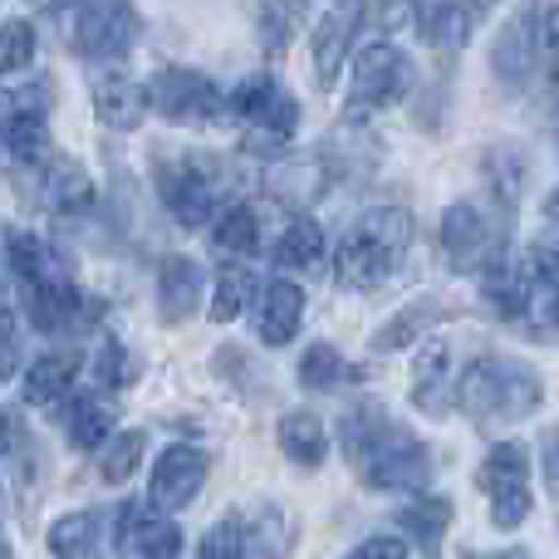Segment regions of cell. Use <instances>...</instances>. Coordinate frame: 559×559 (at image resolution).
<instances>
[{
  "instance_id": "30bf717a",
  "label": "cell",
  "mask_w": 559,
  "mask_h": 559,
  "mask_svg": "<svg viewBox=\"0 0 559 559\" xmlns=\"http://www.w3.org/2000/svg\"><path fill=\"white\" fill-rule=\"evenodd\" d=\"M413 88V64L393 39H368L354 55V84H348V104L344 118H368L378 108L397 104Z\"/></svg>"
},
{
  "instance_id": "7402d4cb",
  "label": "cell",
  "mask_w": 559,
  "mask_h": 559,
  "mask_svg": "<svg viewBox=\"0 0 559 559\" xmlns=\"http://www.w3.org/2000/svg\"><path fill=\"white\" fill-rule=\"evenodd\" d=\"M74 378H79V354L74 348H59V354H45L25 368V403L39 407V413H55L69 393H74Z\"/></svg>"
},
{
  "instance_id": "2e32d148",
  "label": "cell",
  "mask_w": 559,
  "mask_h": 559,
  "mask_svg": "<svg viewBox=\"0 0 559 559\" xmlns=\"http://www.w3.org/2000/svg\"><path fill=\"white\" fill-rule=\"evenodd\" d=\"M114 550L118 555H153V559L182 555V525L173 521V511H163V506H153V501H128L114 525Z\"/></svg>"
},
{
  "instance_id": "ac0fdd59",
  "label": "cell",
  "mask_w": 559,
  "mask_h": 559,
  "mask_svg": "<svg viewBox=\"0 0 559 559\" xmlns=\"http://www.w3.org/2000/svg\"><path fill=\"white\" fill-rule=\"evenodd\" d=\"M202 289H206V275L192 255H167L163 271H157V314L167 324H187L202 309Z\"/></svg>"
},
{
  "instance_id": "f35d334b",
  "label": "cell",
  "mask_w": 559,
  "mask_h": 559,
  "mask_svg": "<svg viewBox=\"0 0 559 559\" xmlns=\"http://www.w3.org/2000/svg\"><path fill=\"white\" fill-rule=\"evenodd\" d=\"M20 373V314L10 309L5 289H0V378Z\"/></svg>"
},
{
  "instance_id": "44dd1931",
  "label": "cell",
  "mask_w": 559,
  "mask_h": 559,
  "mask_svg": "<svg viewBox=\"0 0 559 559\" xmlns=\"http://www.w3.org/2000/svg\"><path fill=\"white\" fill-rule=\"evenodd\" d=\"M354 29H358V0L334 5L314 25V79L324 88H334L338 69H344V55H348V45H354Z\"/></svg>"
},
{
  "instance_id": "484cf974",
  "label": "cell",
  "mask_w": 559,
  "mask_h": 559,
  "mask_svg": "<svg viewBox=\"0 0 559 559\" xmlns=\"http://www.w3.org/2000/svg\"><path fill=\"white\" fill-rule=\"evenodd\" d=\"M397 525L407 531V540L432 555V550H442V535H447V525H452V501H447V496L413 491V501L397 511Z\"/></svg>"
},
{
  "instance_id": "7c38bea8",
  "label": "cell",
  "mask_w": 559,
  "mask_h": 559,
  "mask_svg": "<svg viewBox=\"0 0 559 559\" xmlns=\"http://www.w3.org/2000/svg\"><path fill=\"white\" fill-rule=\"evenodd\" d=\"M476 486L486 491V501H491V521L501 525V531L525 525V515H531V506H535V496H531V452H525L521 442H496L491 452H486L481 472H476Z\"/></svg>"
},
{
  "instance_id": "277c9868",
  "label": "cell",
  "mask_w": 559,
  "mask_h": 559,
  "mask_svg": "<svg viewBox=\"0 0 559 559\" xmlns=\"http://www.w3.org/2000/svg\"><path fill=\"white\" fill-rule=\"evenodd\" d=\"M511 197L501 192H476L462 197L442 212V255L456 275H481L486 265H496L511 251Z\"/></svg>"
},
{
  "instance_id": "e575fe53",
  "label": "cell",
  "mask_w": 559,
  "mask_h": 559,
  "mask_svg": "<svg viewBox=\"0 0 559 559\" xmlns=\"http://www.w3.org/2000/svg\"><path fill=\"white\" fill-rule=\"evenodd\" d=\"M35 59V25L29 20H10L0 25V74H20Z\"/></svg>"
},
{
  "instance_id": "8fae6325",
  "label": "cell",
  "mask_w": 559,
  "mask_h": 559,
  "mask_svg": "<svg viewBox=\"0 0 559 559\" xmlns=\"http://www.w3.org/2000/svg\"><path fill=\"white\" fill-rule=\"evenodd\" d=\"M147 104L177 128H206L226 114V94L216 88V79H206L202 69L187 64H163L147 84Z\"/></svg>"
},
{
  "instance_id": "d590c367",
  "label": "cell",
  "mask_w": 559,
  "mask_h": 559,
  "mask_svg": "<svg viewBox=\"0 0 559 559\" xmlns=\"http://www.w3.org/2000/svg\"><path fill=\"white\" fill-rule=\"evenodd\" d=\"M246 295H251V275L246 271H222L216 275V295H212V319L216 324H231L241 314Z\"/></svg>"
},
{
  "instance_id": "4316f807",
  "label": "cell",
  "mask_w": 559,
  "mask_h": 559,
  "mask_svg": "<svg viewBox=\"0 0 559 559\" xmlns=\"http://www.w3.org/2000/svg\"><path fill=\"white\" fill-rule=\"evenodd\" d=\"M324 255H329V241L314 216H295V222L285 226V236L275 241L280 271H314V265H324Z\"/></svg>"
},
{
  "instance_id": "4dcf8cb0",
  "label": "cell",
  "mask_w": 559,
  "mask_h": 559,
  "mask_svg": "<svg viewBox=\"0 0 559 559\" xmlns=\"http://www.w3.org/2000/svg\"><path fill=\"white\" fill-rule=\"evenodd\" d=\"M49 550H55V555H79V559L98 555V550H104V521H98L94 511L59 515V521L49 525Z\"/></svg>"
},
{
  "instance_id": "8992f818",
  "label": "cell",
  "mask_w": 559,
  "mask_h": 559,
  "mask_svg": "<svg viewBox=\"0 0 559 559\" xmlns=\"http://www.w3.org/2000/svg\"><path fill=\"white\" fill-rule=\"evenodd\" d=\"M407 246H413V216L403 206H373L334 246V271L348 289H373L393 280Z\"/></svg>"
},
{
  "instance_id": "ba28073f",
  "label": "cell",
  "mask_w": 559,
  "mask_h": 559,
  "mask_svg": "<svg viewBox=\"0 0 559 559\" xmlns=\"http://www.w3.org/2000/svg\"><path fill=\"white\" fill-rule=\"evenodd\" d=\"M226 114L246 128V153L255 157H285L299 128V98L271 74H246L241 84L226 94Z\"/></svg>"
},
{
  "instance_id": "3957f363",
  "label": "cell",
  "mask_w": 559,
  "mask_h": 559,
  "mask_svg": "<svg viewBox=\"0 0 559 559\" xmlns=\"http://www.w3.org/2000/svg\"><path fill=\"white\" fill-rule=\"evenodd\" d=\"M540 397H545L540 373L531 364H521V358L481 354L456 378V407L481 427L521 423V417H531L540 407Z\"/></svg>"
},
{
  "instance_id": "9a60e30c",
  "label": "cell",
  "mask_w": 559,
  "mask_h": 559,
  "mask_svg": "<svg viewBox=\"0 0 559 559\" xmlns=\"http://www.w3.org/2000/svg\"><path fill=\"white\" fill-rule=\"evenodd\" d=\"M206 476H212V452H202V447H192V442H177V447H167V452L157 456L147 501L177 515V511H187V506L202 496Z\"/></svg>"
},
{
  "instance_id": "b9f144b4",
  "label": "cell",
  "mask_w": 559,
  "mask_h": 559,
  "mask_svg": "<svg viewBox=\"0 0 559 559\" xmlns=\"http://www.w3.org/2000/svg\"><path fill=\"white\" fill-rule=\"evenodd\" d=\"M545 472H550V481H555V491H559V427L545 437Z\"/></svg>"
},
{
  "instance_id": "74e56055",
  "label": "cell",
  "mask_w": 559,
  "mask_h": 559,
  "mask_svg": "<svg viewBox=\"0 0 559 559\" xmlns=\"http://www.w3.org/2000/svg\"><path fill=\"white\" fill-rule=\"evenodd\" d=\"M216 368H222V378H231V383H241V393H255V388H261V393H271V378L261 373V368H255V373H246V368H251V358H246V348H216Z\"/></svg>"
},
{
  "instance_id": "7bdbcfd3",
  "label": "cell",
  "mask_w": 559,
  "mask_h": 559,
  "mask_svg": "<svg viewBox=\"0 0 559 559\" xmlns=\"http://www.w3.org/2000/svg\"><path fill=\"white\" fill-rule=\"evenodd\" d=\"M10 118H15V94H10V88H0V138H5Z\"/></svg>"
},
{
  "instance_id": "6da1fadb",
  "label": "cell",
  "mask_w": 559,
  "mask_h": 559,
  "mask_svg": "<svg viewBox=\"0 0 559 559\" xmlns=\"http://www.w3.org/2000/svg\"><path fill=\"white\" fill-rule=\"evenodd\" d=\"M338 447L368 491H423L432 481L427 442L407 432L403 423H393L378 403H354L338 417Z\"/></svg>"
},
{
  "instance_id": "60d3db41",
  "label": "cell",
  "mask_w": 559,
  "mask_h": 559,
  "mask_svg": "<svg viewBox=\"0 0 559 559\" xmlns=\"http://www.w3.org/2000/svg\"><path fill=\"white\" fill-rule=\"evenodd\" d=\"M545 55L559 59V5H545Z\"/></svg>"
},
{
  "instance_id": "9c48e42d",
  "label": "cell",
  "mask_w": 559,
  "mask_h": 559,
  "mask_svg": "<svg viewBox=\"0 0 559 559\" xmlns=\"http://www.w3.org/2000/svg\"><path fill=\"white\" fill-rule=\"evenodd\" d=\"M285 550H289V525L275 501L231 506L202 540L206 559H251V555H285Z\"/></svg>"
},
{
  "instance_id": "ee69618b",
  "label": "cell",
  "mask_w": 559,
  "mask_h": 559,
  "mask_svg": "<svg viewBox=\"0 0 559 559\" xmlns=\"http://www.w3.org/2000/svg\"><path fill=\"white\" fill-rule=\"evenodd\" d=\"M545 212H550V222L559 226V187H555V192H550V202H545Z\"/></svg>"
},
{
  "instance_id": "bcb514c9",
  "label": "cell",
  "mask_w": 559,
  "mask_h": 559,
  "mask_svg": "<svg viewBox=\"0 0 559 559\" xmlns=\"http://www.w3.org/2000/svg\"><path fill=\"white\" fill-rule=\"evenodd\" d=\"M0 555H10V540H5V535H0Z\"/></svg>"
},
{
  "instance_id": "603a6c76",
  "label": "cell",
  "mask_w": 559,
  "mask_h": 559,
  "mask_svg": "<svg viewBox=\"0 0 559 559\" xmlns=\"http://www.w3.org/2000/svg\"><path fill=\"white\" fill-rule=\"evenodd\" d=\"M299 319H305V289L295 280H271L261 289V305H255V324H261V338L271 348H285L295 338Z\"/></svg>"
},
{
  "instance_id": "52a82bcc",
  "label": "cell",
  "mask_w": 559,
  "mask_h": 559,
  "mask_svg": "<svg viewBox=\"0 0 559 559\" xmlns=\"http://www.w3.org/2000/svg\"><path fill=\"white\" fill-rule=\"evenodd\" d=\"M55 25L69 55L88 64H118L143 35V15L133 0H64Z\"/></svg>"
},
{
  "instance_id": "d4e9b609",
  "label": "cell",
  "mask_w": 559,
  "mask_h": 559,
  "mask_svg": "<svg viewBox=\"0 0 559 559\" xmlns=\"http://www.w3.org/2000/svg\"><path fill=\"white\" fill-rule=\"evenodd\" d=\"M280 452L289 456L295 466H319L329 456V432L309 407H295V413L280 417Z\"/></svg>"
},
{
  "instance_id": "e0dca14e",
  "label": "cell",
  "mask_w": 559,
  "mask_h": 559,
  "mask_svg": "<svg viewBox=\"0 0 559 559\" xmlns=\"http://www.w3.org/2000/svg\"><path fill=\"white\" fill-rule=\"evenodd\" d=\"M413 403L427 417H447L456 407V378H452V344L432 338L413 358Z\"/></svg>"
},
{
  "instance_id": "ab89813d",
  "label": "cell",
  "mask_w": 559,
  "mask_h": 559,
  "mask_svg": "<svg viewBox=\"0 0 559 559\" xmlns=\"http://www.w3.org/2000/svg\"><path fill=\"white\" fill-rule=\"evenodd\" d=\"M413 550V540H397V535H368L364 545H354L358 559H373V555H407Z\"/></svg>"
},
{
  "instance_id": "7a4b0ae2",
  "label": "cell",
  "mask_w": 559,
  "mask_h": 559,
  "mask_svg": "<svg viewBox=\"0 0 559 559\" xmlns=\"http://www.w3.org/2000/svg\"><path fill=\"white\" fill-rule=\"evenodd\" d=\"M5 265L25 299V319L39 334H69L94 319V299L79 289L74 265L35 231H5Z\"/></svg>"
},
{
  "instance_id": "f1b7e54d",
  "label": "cell",
  "mask_w": 559,
  "mask_h": 559,
  "mask_svg": "<svg viewBox=\"0 0 559 559\" xmlns=\"http://www.w3.org/2000/svg\"><path fill=\"white\" fill-rule=\"evenodd\" d=\"M442 314H447V309L437 305V299H413V305L397 309V314L373 334V354H393V348H407L417 334H427V329H432Z\"/></svg>"
},
{
  "instance_id": "5bb4252c",
  "label": "cell",
  "mask_w": 559,
  "mask_h": 559,
  "mask_svg": "<svg viewBox=\"0 0 559 559\" xmlns=\"http://www.w3.org/2000/svg\"><path fill=\"white\" fill-rule=\"evenodd\" d=\"M491 5L496 0H413L407 25L417 29V39H423L432 55L456 59L466 49V39H472L476 20H481Z\"/></svg>"
},
{
  "instance_id": "836d02e7",
  "label": "cell",
  "mask_w": 559,
  "mask_h": 559,
  "mask_svg": "<svg viewBox=\"0 0 559 559\" xmlns=\"http://www.w3.org/2000/svg\"><path fill=\"white\" fill-rule=\"evenodd\" d=\"M94 378H98V388H108V393H118V388H128V383H138V364H133V354H128L123 344H118L114 334L98 344V358H94Z\"/></svg>"
},
{
  "instance_id": "cb8c5ba5",
  "label": "cell",
  "mask_w": 559,
  "mask_h": 559,
  "mask_svg": "<svg viewBox=\"0 0 559 559\" xmlns=\"http://www.w3.org/2000/svg\"><path fill=\"white\" fill-rule=\"evenodd\" d=\"M118 427V407L108 403L104 393H79V397H64V432L79 452H98V447L114 437Z\"/></svg>"
},
{
  "instance_id": "f6af8a7d",
  "label": "cell",
  "mask_w": 559,
  "mask_h": 559,
  "mask_svg": "<svg viewBox=\"0 0 559 559\" xmlns=\"http://www.w3.org/2000/svg\"><path fill=\"white\" fill-rule=\"evenodd\" d=\"M10 447V423H5V413H0V452Z\"/></svg>"
},
{
  "instance_id": "8d00e7d4",
  "label": "cell",
  "mask_w": 559,
  "mask_h": 559,
  "mask_svg": "<svg viewBox=\"0 0 559 559\" xmlns=\"http://www.w3.org/2000/svg\"><path fill=\"white\" fill-rule=\"evenodd\" d=\"M486 182H491V192L515 202V192H521V153H515V147H491V157H486Z\"/></svg>"
},
{
  "instance_id": "5b68a950",
  "label": "cell",
  "mask_w": 559,
  "mask_h": 559,
  "mask_svg": "<svg viewBox=\"0 0 559 559\" xmlns=\"http://www.w3.org/2000/svg\"><path fill=\"white\" fill-rule=\"evenodd\" d=\"M153 187L182 226H206L231 202V173L222 157L187 147H153Z\"/></svg>"
},
{
  "instance_id": "f546056e",
  "label": "cell",
  "mask_w": 559,
  "mask_h": 559,
  "mask_svg": "<svg viewBox=\"0 0 559 559\" xmlns=\"http://www.w3.org/2000/svg\"><path fill=\"white\" fill-rule=\"evenodd\" d=\"M212 246L226 255H251L261 246V216L246 202H226L212 222Z\"/></svg>"
},
{
  "instance_id": "4fadbf2b",
  "label": "cell",
  "mask_w": 559,
  "mask_h": 559,
  "mask_svg": "<svg viewBox=\"0 0 559 559\" xmlns=\"http://www.w3.org/2000/svg\"><path fill=\"white\" fill-rule=\"evenodd\" d=\"M545 5L550 0H531L525 10H515L511 20L501 25L491 45V74L501 79L506 88H525L535 79L545 59Z\"/></svg>"
},
{
  "instance_id": "ffe728a7",
  "label": "cell",
  "mask_w": 559,
  "mask_h": 559,
  "mask_svg": "<svg viewBox=\"0 0 559 559\" xmlns=\"http://www.w3.org/2000/svg\"><path fill=\"white\" fill-rule=\"evenodd\" d=\"M39 192H45L49 212H59V216L94 212V202H98L94 177L84 173V163H79V157H64V153L49 157L45 177H39Z\"/></svg>"
},
{
  "instance_id": "d6a6232c",
  "label": "cell",
  "mask_w": 559,
  "mask_h": 559,
  "mask_svg": "<svg viewBox=\"0 0 559 559\" xmlns=\"http://www.w3.org/2000/svg\"><path fill=\"white\" fill-rule=\"evenodd\" d=\"M143 447H147L143 432H118V437H108V442L98 447V476H104L108 486H123L128 476L138 472V462H143Z\"/></svg>"
},
{
  "instance_id": "d6986e66",
  "label": "cell",
  "mask_w": 559,
  "mask_h": 559,
  "mask_svg": "<svg viewBox=\"0 0 559 559\" xmlns=\"http://www.w3.org/2000/svg\"><path fill=\"white\" fill-rule=\"evenodd\" d=\"M147 84H138V79L128 74H98L94 79V114L104 128H114V133H133L138 123L147 118Z\"/></svg>"
},
{
  "instance_id": "1f68e13d",
  "label": "cell",
  "mask_w": 559,
  "mask_h": 559,
  "mask_svg": "<svg viewBox=\"0 0 559 559\" xmlns=\"http://www.w3.org/2000/svg\"><path fill=\"white\" fill-rule=\"evenodd\" d=\"M344 378H348V364L334 344H309L305 348V358H299V383H305L309 393H334Z\"/></svg>"
},
{
  "instance_id": "83f0119b",
  "label": "cell",
  "mask_w": 559,
  "mask_h": 559,
  "mask_svg": "<svg viewBox=\"0 0 559 559\" xmlns=\"http://www.w3.org/2000/svg\"><path fill=\"white\" fill-rule=\"evenodd\" d=\"M265 182H271V192L280 197V202L309 206L329 182H334V167H324V163H280Z\"/></svg>"
}]
</instances>
